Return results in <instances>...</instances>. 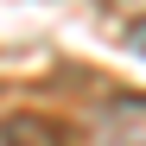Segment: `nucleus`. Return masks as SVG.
Segmentation results:
<instances>
[{"label":"nucleus","mask_w":146,"mask_h":146,"mask_svg":"<svg viewBox=\"0 0 146 146\" xmlns=\"http://www.w3.org/2000/svg\"><path fill=\"white\" fill-rule=\"evenodd\" d=\"M89 146H146V95H108L89 121Z\"/></svg>","instance_id":"f257e3e1"},{"label":"nucleus","mask_w":146,"mask_h":146,"mask_svg":"<svg viewBox=\"0 0 146 146\" xmlns=\"http://www.w3.org/2000/svg\"><path fill=\"white\" fill-rule=\"evenodd\" d=\"M133 51H146V26H133Z\"/></svg>","instance_id":"7ed1b4c3"},{"label":"nucleus","mask_w":146,"mask_h":146,"mask_svg":"<svg viewBox=\"0 0 146 146\" xmlns=\"http://www.w3.org/2000/svg\"><path fill=\"white\" fill-rule=\"evenodd\" d=\"M0 146H51V127L38 114H13V121H0Z\"/></svg>","instance_id":"f03ea898"}]
</instances>
